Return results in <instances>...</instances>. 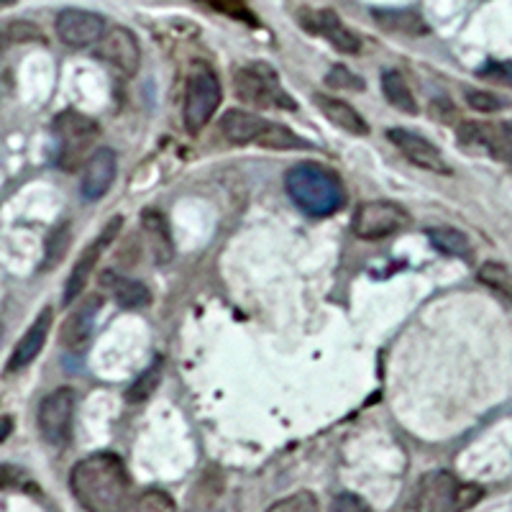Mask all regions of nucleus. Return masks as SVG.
Here are the masks:
<instances>
[{
  "mask_svg": "<svg viewBox=\"0 0 512 512\" xmlns=\"http://www.w3.org/2000/svg\"><path fill=\"white\" fill-rule=\"evenodd\" d=\"M70 487L88 512H126L131 505V477L121 456L111 451H98L75 464Z\"/></svg>",
  "mask_w": 512,
  "mask_h": 512,
  "instance_id": "1",
  "label": "nucleus"
},
{
  "mask_svg": "<svg viewBox=\"0 0 512 512\" xmlns=\"http://www.w3.org/2000/svg\"><path fill=\"white\" fill-rule=\"evenodd\" d=\"M287 195L308 216L326 218L333 216L344 205V187L331 169L320 164H295L285 177Z\"/></svg>",
  "mask_w": 512,
  "mask_h": 512,
  "instance_id": "2",
  "label": "nucleus"
},
{
  "mask_svg": "<svg viewBox=\"0 0 512 512\" xmlns=\"http://www.w3.org/2000/svg\"><path fill=\"white\" fill-rule=\"evenodd\" d=\"M221 134L231 144H259L264 149H274V152H287V149H310L300 136H295L290 128L272 123L267 118L256 116L251 111H241V108H231L223 113L221 118Z\"/></svg>",
  "mask_w": 512,
  "mask_h": 512,
  "instance_id": "3",
  "label": "nucleus"
},
{
  "mask_svg": "<svg viewBox=\"0 0 512 512\" xmlns=\"http://www.w3.org/2000/svg\"><path fill=\"white\" fill-rule=\"evenodd\" d=\"M484 497L479 484L461 482L451 472H431L415 489V512H464Z\"/></svg>",
  "mask_w": 512,
  "mask_h": 512,
  "instance_id": "4",
  "label": "nucleus"
},
{
  "mask_svg": "<svg viewBox=\"0 0 512 512\" xmlns=\"http://www.w3.org/2000/svg\"><path fill=\"white\" fill-rule=\"evenodd\" d=\"M233 88L244 103L254 108H277V111H297V103L285 88L280 75L267 62H249L233 72Z\"/></svg>",
  "mask_w": 512,
  "mask_h": 512,
  "instance_id": "5",
  "label": "nucleus"
},
{
  "mask_svg": "<svg viewBox=\"0 0 512 512\" xmlns=\"http://www.w3.org/2000/svg\"><path fill=\"white\" fill-rule=\"evenodd\" d=\"M221 100L223 88L216 72L210 70L208 64H195L190 75H187L185 108H182L185 126L190 128L192 134H198L208 126L210 118L216 116V111L221 108Z\"/></svg>",
  "mask_w": 512,
  "mask_h": 512,
  "instance_id": "6",
  "label": "nucleus"
},
{
  "mask_svg": "<svg viewBox=\"0 0 512 512\" xmlns=\"http://www.w3.org/2000/svg\"><path fill=\"white\" fill-rule=\"evenodd\" d=\"M100 128L93 118L82 116L77 111H64L54 121V136H57V162L62 169H75L82 157L93 149L98 141Z\"/></svg>",
  "mask_w": 512,
  "mask_h": 512,
  "instance_id": "7",
  "label": "nucleus"
},
{
  "mask_svg": "<svg viewBox=\"0 0 512 512\" xmlns=\"http://www.w3.org/2000/svg\"><path fill=\"white\" fill-rule=\"evenodd\" d=\"M410 226V213L400 203L392 200H372V203H361L354 213L351 228L359 239L377 241L387 239L392 233L402 231Z\"/></svg>",
  "mask_w": 512,
  "mask_h": 512,
  "instance_id": "8",
  "label": "nucleus"
},
{
  "mask_svg": "<svg viewBox=\"0 0 512 512\" xmlns=\"http://www.w3.org/2000/svg\"><path fill=\"white\" fill-rule=\"evenodd\" d=\"M75 405L77 397L70 387H59L44 397V402L39 405V418H36L44 441L57 448L70 443L72 425H75Z\"/></svg>",
  "mask_w": 512,
  "mask_h": 512,
  "instance_id": "9",
  "label": "nucleus"
},
{
  "mask_svg": "<svg viewBox=\"0 0 512 512\" xmlns=\"http://www.w3.org/2000/svg\"><path fill=\"white\" fill-rule=\"evenodd\" d=\"M95 57L111 64L113 70L123 77H134L141 67L139 39L126 26H111L95 47Z\"/></svg>",
  "mask_w": 512,
  "mask_h": 512,
  "instance_id": "10",
  "label": "nucleus"
},
{
  "mask_svg": "<svg viewBox=\"0 0 512 512\" xmlns=\"http://www.w3.org/2000/svg\"><path fill=\"white\" fill-rule=\"evenodd\" d=\"M121 228H123V218H113V221L103 228V233H100L98 239H95L88 249L82 251V256L77 259L75 267H72L70 277H67V285H64V295H62L64 305H72L77 297H82L90 277H93L95 267H98L100 254L113 244V239H116Z\"/></svg>",
  "mask_w": 512,
  "mask_h": 512,
  "instance_id": "11",
  "label": "nucleus"
},
{
  "mask_svg": "<svg viewBox=\"0 0 512 512\" xmlns=\"http://www.w3.org/2000/svg\"><path fill=\"white\" fill-rule=\"evenodd\" d=\"M387 139H390L392 144H395L397 152L408 159V162H413L415 167L436 172V175H451V167H448V162L443 159V154L438 152V146L431 144L425 136L415 134L410 128H390V131H387Z\"/></svg>",
  "mask_w": 512,
  "mask_h": 512,
  "instance_id": "12",
  "label": "nucleus"
},
{
  "mask_svg": "<svg viewBox=\"0 0 512 512\" xmlns=\"http://www.w3.org/2000/svg\"><path fill=\"white\" fill-rule=\"evenodd\" d=\"M108 26H105V18L98 16L93 11H82V8H67L57 16V34L59 39L72 49L90 47V44H98L105 36Z\"/></svg>",
  "mask_w": 512,
  "mask_h": 512,
  "instance_id": "13",
  "label": "nucleus"
},
{
  "mask_svg": "<svg viewBox=\"0 0 512 512\" xmlns=\"http://www.w3.org/2000/svg\"><path fill=\"white\" fill-rule=\"evenodd\" d=\"M118 172V157L113 149L100 146L88 157L85 167H82V180H80V195L85 200H100L105 192L111 190L116 182Z\"/></svg>",
  "mask_w": 512,
  "mask_h": 512,
  "instance_id": "14",
  "label": "nucleus"
},
{
  "mask_svg": "<svg viewBox=\"0 0 512 512\" xmlns=\"http://www.w3.org/2000/svg\"><path fill=\"white\" fill-rule=\"evenodd\" d=\"M459 139L469 146H482L489 157L512 167V126L510 123H464Z\"/></svg>",
  "mask_w": 512,
  "mask_h": 512,
  "instance_id": "15",
  "label": "nucleus"
},
{
  "mask_svg": "<svg viewBox=\"0 0 512 512\" xmlns=\"http://www.w3.org/2000/svg\"><path fill=\"white\" fill-rule=\"evenodd\" d=\"M52 323H54L52 308H44L39 315H36V320L29 326V331H26L24 336H21V341L13 346L11 359H8L6 364V374L21 372V369L29 367L31 361L41 354V349H44V344H47L49 331H52Z\"/></svg>",
  "mask_w": 512,
  "mask_h": 512,
  "instance_id": "16",
  "label": "nucleus"
},
{
  "mask_svg": "<svg viewBox=\"0 0 512 512\" xmlns=\"http://www.w3.org/2000/svg\"><path fill=\"white\" fill-rule=\"evenodd\" d=\"M303 26L313 34L323 36V39L336 47L341 54H359L361 39L344 26V21L333 11H310L303 16Z\"/></svg>",
  "mask_w": 512,
  "mask_h": 512,
  "instance_id": "17",
  "label": "nucleus"
},
{
  "mask_svg": "<svg viewBox=\"0 0 512 512\" xmlns=\"http://www.w3.org/2000/svg\"><path fill=\"white\" fill-rule=\"evenodd\" d=\"M100 310V297H90L80 308L70 313V318L64 320L62 333H59V344L67 351H82L90 344L95 331V320H98Z\"/></svg>",
  "mask_w": 512,
  "mask_h": 512,
  "instance_id": "18",
  "label": "nucleus"
},
{
  "mask_svg": "<svg viewBox=\"0 0 512 512\" xmlns=\"http://www.w3.org/2000/svg\"><path fill=\"white\" fill-rule=\"evenodd\" d=\"M100 285L111 292V297L116 300L118 305H121V308L139 310V308H146V305L152 303V292H149V287L139 280L123 277V274L105 272L103 277H100Z\"/></svg>",
  "mask_w": 512,
  "mask_h": 512,
  "instance_id": "19",
  "label": "nucleus"
},
{
  "mask_svg": "<svg viewBox=\"0 0 512 512\" xmlns=\"http://www.w3.org/2000/svg\"><path fill=\"white\" fill-rule=\"evenodd\" d=\"M315 105L320 108V113L338 126L346 134L354 136H367L369 134V123L361 118V113L356 111L354 105H349L346 100L331 98V95H315Z\"/></svg>",
  "mask_w": 512,
  "mask_h": 512,
  "instance_id": "20",
  "label": "nucleus"
},
{
  "mask_svg": "<svg viewBox=\"0 0 512 512\" xmlns=\"http://www.w3.org/2000/svg\"><path fill=\"white\" fill-rule=\"evenodd\" d=\"M382 93H384V98L390 100V105H395L397 111L418 113V105H415L413 90H410L408 80L402 77V72H397V70H384L382 72Z\"/></svg>",
  "mask_w": 512,
  "mask_h": 512,
  "instance_id": "21",
  "label": "nucleus"
},
{
  "mask_svg": "<svg viewBox=\"0 0 512 512\" xmlns=\"http://www.w3.org/2000/svg\"><path fill=\"white\" fill-rule=\"evenodd\" d=\"M374 21H377L382 29L387 31H400V34L408 36H423L428 34V26H425L423 18L413 11H374Z\"/></svg>",
  "mask_w": 512,
  "mask_h": 512,
  "instance_id": "22",
  "label": "nucleus"
},
{
  "mask_svg": "<svg viewBox=\"0 0 512 512\" xmlns=\"http://www.w3.org/2000/svg\"><path fill=\"white\" fill-rule=\"evenodd\" d=\"M428 239L436 246L441 254L456 256V259H466L472 254V241L466 239V233L456 231V228H431Z\"/></svg>",
  "mask_w": 512,
  "mask_h": 512,
  "instance_id": "23",
  "label": "nucleus"
},
{
  "mask_svg": "<svg viewBox=\"0 0 512 512\" xmlns=\"http://www.w3.org/2000/svg\"><path fill=\"white\" fill-rule=\"evenodd\" d=\"M141 223H144L146 233H149V239L154 241V254H157V262H169V256H172V244H169V233H167V221H164L159 213H154V210H149L144 218H141Z\"/></svg>",
  "mask_w": 512,
  "mask_h": 512,
  "instance_id": "24",
  "label": "nucleus"
},
{
  "mask_svg": "<svg viewBox=\"0 0 512 512\" xmlns=\"http://www.w3.org/2000/svg\"><path fill=\"white\" fill-rule=\"evenodd\" d=\"M479 282L487 285L489 290L500 292L505 300L512 303V269L500 262H487L479 267Z\"/></svg>",
  "mask_w": 512,
  "mask_h": 512,
  "instance_id": "25",
  "label": "nucleus"
},
{
  "mask_svg": "<svg viewBox=\"0 0 512 512\" xmlns=\"http://www.w3.org/2000/svg\"><path fill=\"white\" fill-rule=\"evenodd\" d=\"M162 359H157L152 364V367L146 369L144 374H141L139 379H136L134 384H131V390H128V402H141L146 400V397L152 395L154 390H157V384H159V377H162Z\"/></svg>",
  "mask_w": 512,
  "mask_h": 512,
  "instance_id": "26",
  "label": "nucleus"
},
{
  "mask_svg": "<svg viewBox=\"0 0 512 512\" xmlns=\"http://www.w3.org/2000/svg\"><path fill=\"white\" fill-rule=\"evenodd\" d=\"M131 512H177V505L162 489H149L131 505Z\"/></svg>",
  "mask_w": 512,
  "mask_h": 512,
  "instance_id": "27",
  "label": "nucleus"
},
{
  "mask_svg": "<svg viewBox=\"0 0 512 512\" xmlns=\"http://www.w3.org/2000/svg\"><path fill=\"white\" fill-rule=\"evenodd\" d=\"M267 512H318V497L313 492H295L285 500L274 502Z\"/></svg>",
  "mask_w": 512,
  "mask_h": 512,
  "instance_id": "28",
  "label": "nucleus"
},
{
  "mask_svg": "<svg viewBox=\"0 0 512 512\" xmlns=\"http://www.w3.org/2000/svg\"><path fill=\"white\" fill-rule=\"evenodd\" d=\"M326 82L331 85V88H338V90H356V93L364 90V80H361L359 75H354L351 70H346L344 64H336V67L328 72Z\"/></svg>",
  "mask_w": 512,
  "mask_h": 512,
  "instance_id": "29",
  "label": "nucleus"
},
{
  "mask_svg": "<svg viewBox=\"0 0 512 512\" xmlns=\"http://www.w3.org/2000/svg\"><path fill=\"white\" fill-rule=\"evenodd\" d=\"M479 77L512 88V62H487L482 70H479Z\"/></svg>",
  "mask_w": 512,
  "mask_h": 512,
  "instance_id": "30",
  "label": "nucleus"
},
{
  "mask_svg": "<svg viewBox=\"0 0 512 512\" xmlns=\"http://www.w3.org/2000/svg\"><path fill=\"white\" fill-rule=\"evenodd\" d=\"M466 103L472 105L474 111H482V113H495L500 111L505 100H500L497 95L492 93H484V90H469L466 93Z\"/></svg>",
  "mask_w": 512,
  "mask_h": 512,
  "instance_id": "31",
  "label": "nucleus"
},
{
  "mask_svg": "<svg viewBox=\"0 0 512 512\" xmlns=\"http://www.w3.org/2000/svg\"><path fill=\"white\" fill-rule=\"evenodd\" d=\"M331 512H372V507L361 500L359 495H354V492H341L331 502Z\"/></svg>",
  "mask_w": 512,
  "mask_h": 512,
  "instance_id": "32",
  "label": "nucleus"
},
{
  "mask_svg": "<svg viewBox=\"0 0 512 512\" xmlns=\"http://www.w3.org/2000/svg\"><path fill=\"white\" fill-rule=\"evenodd\" d=\"M6 39L8 41H26V39H39V31L26 21H13L6 26Z\"/></svg>",
  "mask_w": 512,
  "mask_h": 512,
  "instance_id": "33",
  "label": "nucleus"
},
{
  "mask_svg": "<svg viewBox=\"0 0 512 512\" xmlns=\"http://www.w3.org/2000/svg\"><path fill=\"white\" fill-rule=\"evenodd\" d=\"M8 436H11V418L6 415V420H3V436H0V441H6Z\"/></svg>",
  "mask_w": 512,
  "mask_h": 512,
  "instance_id": "34",
  "label": "nucleus"
}]
</instances>
